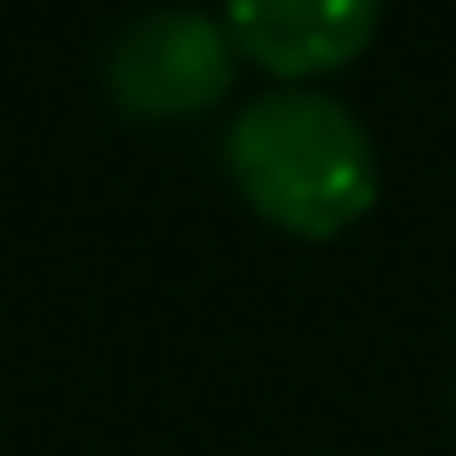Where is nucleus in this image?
I'll return each mask as SVG.
<instances>
[{
  "mask_svg": "<svg viewBox=\"0 0 456 456\" xmlns=\"http://www.w3.org/2000/svg\"><path fill=\"white\" fill-rule=\"evenodd\" d=\"M222 175L256 222L296 242H336L383 195V161L356 108L315 87H269L242 101L222 134Z\"/></svg>",
  "mask_w": 456,
  "mask_h": 456,
  "instance_id": "f257e3e1",
  "label": "nucleus"
},
{
  "mask_svg": "<svg viewBox=\"0 0 456 456\" xmlns=\"http://www.w3.org/2000/svg\"><path fill=\"white\" fill-rule=\"evenodd\" d=\"M235 81V41L222 14L201 7H148L108 41L101 87L121 121H195Z\"/></svg>",
  "mask_w": 456,
  "mask_h": 456,
  "instance_id": "f03ea898",
  "label": "nucleus"
},
{
  "mask_svg": "<svg viewBox=\"0 0 456 456\" xmlns=\"http://www.w3.org/2000/svg\"><path fill=\"white\" fill-rule=\"evenodd\" d=\"M222 28L282 87L356 68L383 28V0H222Z\"/></svg>",
  "mask_w": 456,
  "mask_h": 456,
  "instance_id": "7ed1b4c3",
  "label": "nucleus"
},
{
  "mask_svg": "<svg viewBox=\"0 0 456 456\" xmlns=\"http://www.w3.org/2000/svg\"><path fill=\"white\" fill-rule=\"evenodd\" d=\"M450 410H456V396H450Z\"/></svg>",
  "mask_w": 456,
  "mask_h": 456,
  "instance_id": "20e7f679",
  "label": "nucleus"
}]
</instances>
